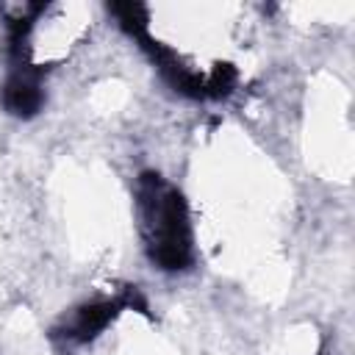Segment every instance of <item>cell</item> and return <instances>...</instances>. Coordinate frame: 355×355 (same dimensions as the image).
<instances>
[{
  "label": "cell",
  "instance_id": "cell-1",
  "mask_svg": "<svg viewBox=\"0 0 355 355\" xmlns=\"http://www.w3.org/2000/svg\"><path fill=\"white\" fill-rule=\"evenodd\" d=\"M119 305H122V302H89V305H83V308L75 313V319H72V324L67 327V333H64L67 341L83 344V341L94 338L100 330L108 327V322L114 319V313H116Z\"/></svg>",
  "mask_w": 355,
  "mask_h": 355
},
{
  "label": "cell",
  "instance_id": "cell-2",
  "mask_svg": "<svg viewBox=\"0 0 355 355\" xmlns=\"http://www.w3.org/2000/svg\"><path fill=\"white\" fill-rule=\"evenodd\" d=\"M42 100L44 97H42L39 83L28 72H17L14 78H8L6 89H3V103L17 116H33L42 108Z\"/></svg>",
  "mask_w": 355,
  "mask_h": 355
}]
</instances>
